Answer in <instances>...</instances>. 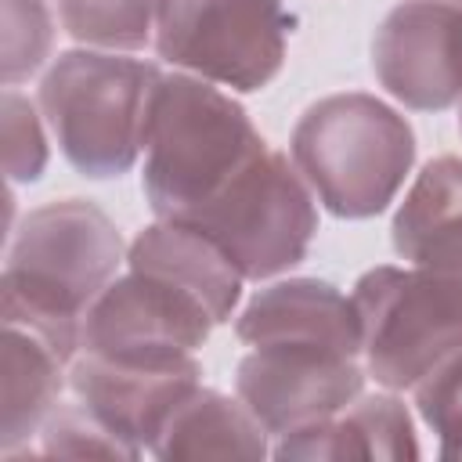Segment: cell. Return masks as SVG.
<instances>
[{
    "label": "cell",
    "mask_w": 462,
    "mask_h": 462,
    "mask_svg": "<svg viewBox=\"0 0 462 462\" xmlns=\"http://www.w3.org/2000/svg\"><path fill=\"white\" fill-rule=\"evenodd\" d=\"M180 224L209 235L242 278L260 282L307 256L318 235V209L300 170L282 152L263 148Z\"/></svg>",
    "instance_id": "6"
},
{
    "label": "cell",
    "mask_w": 462,
    "mask_h": 462,
    "mask_svg": "<svg viewBox=\"0 0 462 462\" xmlns=\"http://www.w3.org/2000/svg\"><path fill=\"white\" fill-rule=\"evenodd\" d=\"M54 43V22L43 0H4V83L32 76Z\"/></svg>",
    "instance_id": "21"
},
{
    "label": "cell",
    "mask_w": 462,
    "mask_h": 462,
    "mask_svg": "<svg viewBox=\"0 0 462 462\" xmlns=\"http://www.w3.org/2000/svg\"><path fill=\"white\" fill-rule=\"evenodd\" d=\"M451 4H458V7H462V0H451Z\"/></svg>",
    "instance_id": "24"
},
{
    "label": "cell",
    "mask_w": 462,
    "mask_h": 462,
    "mask_svg": "<svg viewBox=\"0 0 462 462\" xmlns=\"http://www.w3.org/2000/svg\"><path fill=\"white\" fill-rule=\"evenodd\" d=\"M69 365L47 339L29 328L4 325V411H0V444L14 458L29 437H40L51 411L69 390Z\"/></svg>",
    "instance_id": "16"
},
{
    "label": "cell",
    "mask_w": 462,
    "mask_h": 462,
    "mask_svg": "<svg viewBox=\"0 0 462 462\" xmlns=\"http://www.w3.org/2000/svg\"><path fill=\"white\" fill-rule=\"evenodd\" d=\"M365 375L361 354L328 343L274 339L249 346L238 361L235 393L271 437H282L350 404Z\"/></svg>",
    "instance_id": "8"
},
{
    "label": "cell",
    "mask_w": 462,
    "mask_h": 462,
    "mask_svg": "<svg viewBox=\"0 0 462 462\" xmlns=\"http://www.w3.org/2000/svg\"><path fill=\"white\" fill-rule=\"evenodd\" d=\"M58 4H61V0H58Z\"/></svg>",
    "instance_id": "25"
},
{
    "label": "cell",
    "mask_w": 462,
    "mask_h": 462,
    "mask_svg": "<svg viewBox=\"0 0 462 462\" xmlns=\"http://www.w3.org/2000/svg\"><path fill=\"white\" fill-rule=\"evenodd\" d=\"M162 72L116 51H65L40 79V112L69 159L90 180L134 170L144 152L152 97Z\"/></svg>",
    "instance_id": "4"
},
{
    "label": "cell",
    "mask_w": 462,
    "mask_h": 462,
    "mask_svg": "<svg viewBox=\"0 0 462 462\" xmlns=\"http://www.w3.org/2000/svg\"><path fill=\"white\" fill-rule=\"evenodd\" d=\"M271 455L318 458V462H343V458L397 462V458H419V437L408 408L393 393H357L339 411L307 422L292 433H282Z\"/></svg>",
    "instance_id": "12"
},
{
    "label": "cell",
    "mask_w": 462,
    "mask_h": 462,
    "mask_svg": "<svg viewBox=\"0 0 462 462\" xmlns=\"http://www.w3.org/2000/svg\"><path fill=\"white\" fill-rule=\"evenodd\" d=\"M61 25L97 51H141L155 40L159 0H61Z\"/></svg>",
    "instance_id": "18"
},
{
    "label": "cell",
    "mask_w": 462,
    "mask_h": 462,
    "mask_svg": "<svg viewBox=\"0 0 462 462\" xmlns=\"http://www.w3.org/2000/svg\"><path fill=\"white\" fill-rule=\"evenodd\" d=\"M119 263L123 238L101 206L58 199L32 209L7 245L4 325L36 332L72 361L83 314L116 278Z\"/></svg>",
    "instance_id": "1"
},
{
    "label": "cell",
    "mask_w": 462,
    "mask_h": 462,
    "mask_svg": "<svg viewBox=\"0 0 462 462\" xmlns=\"http://www.w3.org/2000/svg\"><path fill=\"white\" fill-rule=\"evenodd\" d=\"M202 386V368L191 354L173 357H112L79 350L69 365V393L112 433L152 451L166 419Z\"/></svg>",
    "instance_id": "11"
},
{
    "label": "cell",
    "mask_w": 462,
    "mask_h": 462,
    "mask_svg": "<svg viewBox=\"0 0 462 462\" xmlns=\"http://www.w3.org/2000/svg\"><path fill=\"white\" fill-rule=\"evenodd\" d=\"M458 126H462V101H458Z\"/></svg>",
    "instance_id": "23"
},
{
    "label": "cell",
    "mask_w": 462,
    "mask_h": 462,
    "mask_svg": "<svg viewBox=\"0 0 462 462\" xmlns=\"http://www.w3.org/2000/svg\"><path fill=\"white\" fill-rule=\"evenodd\" d=\"M235 336L245 346L300 339L361 354V321L354 300L343 296L332 282L318 278H289L260 289L235 318Z\"/></svg>",
    "instance_id": "13"
},
{
    "label": "cell",
    "mask_w": 462,
    "mask_h": 462,
    "mask_svg": "<svg viewBox=\"0 0 462 462\" xmlns=\"http://www.w3.org/2000/svg\"><path fill=\"white\" fill-rule=\"evenodd\" d=\"M213 325V314L180 285L126 267V274H116L83 314L79 350L112 357L195 354Z\"/></svg>",
    "instance_id": "9"
},
{
    "label": "cell",
    "mask_w": 462,
    "mask_h": 462,
    "mask_svg": "<svg viewBox=\"0 0 462 462\" xmlns=\"http://www.w3.org/2000/svg\"><path fill=\"white\" fill-rule=\"evenodd\" d=\"M263 148L245 108L217 83L162 76L144 130V199L159 220H184Z\"/></svg>",
    "instance_id": "2"
},
{
    "label": "cell",
    "mask_w": 462,
    "mask_h": 462,
    "mask_svg": "<svg viewBox=\"0 0 462 462\" xmlns=\"http://www.w3.org/2000/svg\"><path fill=\"white\" fill-rule=\"evenodd\" d=\"M267 430L242 404L220 390L199 386L162 426L152 444L155 458H263Z\"/></svg>",
    "instance_id": "17"
},
{
    "label": "cell",
    "mask_w": 462,
    "mask_h": 462,
    "mask_svg": "<svg viewBox=\"0 0 462 462\" xmlns=\"http://www.w3.org/2000/svg\"><path fill=\"white\" fill-rule=\"evenodd\" d=\"M390 238L401 260L462 282V159L437 155L419 170Z\"/></svg>",
    "instance_id": "14"
},
{
    "label": "cell",
    "mask_w": 462,
    "mask_h": 462,
    "mask_svg": "<svg viewBox=\"0 0 462 462\" xmlns=\"http://www.w3.org/2000/svg\"><path fill=\"white\" fill-rule=\"evenodd\" d=\"M126 267L152 271L173 285H180L188 296H195L217 325L231 321L238 300H242V271L224 256V249L202 235L191 224L180 220H159L148 224L126 249Z\"/></svg>",
    "instance_id": "15"
},
{
    "label": "cell",
    "mask_w": 462,
    "mask_h": 462,
    "mask_svg": "<svg viewBox=\"0 0 462 462\" xmlns=\"http://www.w3.org/2000/svg\"><path fill=\"white\" fill-rule=\"evenodd\" d=\"M372 72L393 101L444 112L462 101V7L451 0H401L372 36Z\"/></svg>",
    "instance_id": "10"
},
{
    "label": "cell",
    "mask_w": 462,
    "mask_h": 462,
    "mask_svg": "<svg viewBox=\"0 0 462 462\" xmlns=\"http://www.w3.org/2000/svg\"><path fill=\"white\" fill-rule=\"evenodd\" d=\"M411 393L419 419L437 437V455L462 462V350L444 357L426 379L411 386Z\"/></svg>",
    "instance_id": "20"
},
{
    "label": "cell",
    "mask_w": 462,
    "mask_h": 462,
    "mask_svg": "<svg viewBox=\"0 0 462 462\" xmlns=\"http://www.w3.org/2000/svg\"><path fill=\"white\" fill-rule=\"evenodd\" d=\"M289 155L332 217L368 220L404 188L415 134L397 108L372 94H328L296 119Z\"/></svg>",
    "instance_id": "3"
},
{
    "label": "cell",
    "mask_w": 462,
    "mask_h": 462,
    "mask_svg": "<svg viewBox=\"0 0 462 462\" xmlns=\"http://www.w3.org/2000/svg\"><path fill=\"white\" fill-rule=\"evenodd\" d=\"M292 14L285 0H159L162 61L231 90H263L285 65Z\"/></svg>",
    "instance_id": "7"
},
{
    "label": "cell",
    "mask_w": 462,
    "mask_h": 462,
    "mask_svg": "<svg viewBox=\"0 0 462 462\" xmlns=\"http://www.w3.org/2000/svg\"><path fill=\"white\" fill-rule=\"evenodd\" d=\"M47 166V141L40 116L18 90L4 94V173L11 184H29Z\"/></svg>",
    "instance_id": "22"
},
{
    "label": "cell",
    "mask_w": 462,
    "mask_h": 462,
    "mask_svg": "<svg viewBox=\"0 0 462 462\" xmlns=\"http://www.w3.org/2000/svg\"><path fill=\"white\" fill-rule=\"evenodd\" d=\"M40 455L58 458H137L141 451L112 433L97 415H90L79 401L58 404L40 430Z\"/></svg>",
    "instance_id": "19"
},
{
    "label": "cell",
    "mask_w": 462,
    "mask_h": 462,
    "mask_svg": "<svg viewBox=\"0 0 462 462\" xmlns=\"http://www.w3.org/2000/svg\"><path fill=\"white\" fill-rule=\"evenodd\" d=\"M365 372L386 390H411L462 350V282L430 267H372L354 282Z\"/></svg>",
    "instance_id": "5"
}]
</instances>
